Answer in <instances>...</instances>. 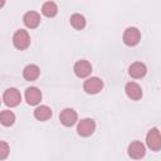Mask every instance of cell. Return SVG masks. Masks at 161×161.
<instances>
[{"mask_svg": "<svg viewBox=\"0 0 161 161\" xmlns=\"http://www.w3.org/2000/svg\"><path fill=\"white\" fill-rule=\"evenodd\" d=\"M39 73H40V69H39L38 65H35V64H28L24 68V70H23V77L26 80L33 82V80H35L39 77Z\"/></svg>", "mask_w": 161, "mask_h": 161, "instance_id": "5bb4252c", "label": "cell"}, {"mask_svg": "<svg viewBox=\"0 0 161 161\" xmlns=\"http://www.w3.org/2000/svg\"><path fill=\"white\" fill-rule=\"evenodd\" d=\"M34 117L39 121H47L52 117V109L48 106H39L34 111Z\"/></svg>", "mask_w": 161, "mask_h": 161, "instance_id": "9a60e30c", "label": "cell"}, {"mask_svg": "<svg viewBox=\"0 0 161 161\" xmlns=\"http://www.w3.org/2000/svg\"><path fill=\"white\" fill-rule=\"evenodd\" d=\"M73 70H74V73L78 78H86L92 72V64L86 59H80V60L75 62V64L73 67Z\"/></svg>", "mask_w": 161, "mask_h": 161, "instance_id": "52a82bcc", "label": "cell"}, {"mask_svg": "<svg viewBox=\"0 0 161 161\" xmlns=\"http://www.w3.org/2000/svg\"><path fill=\"white\" fill-rule=\"evenodd\" d=\"M125 92H126L127 97L133 101H138L142 97V88L136 82H128L125 86Z\"/></svg>", "mask_w": 161, "mask_h": 161, "instance_id": "30bf717a", "label": "cell"}, {"mask_svg": "<svg viewBox=\"0 0 161 161\" xmlns=\"http://www.w3.org/2000/svg\"><path fill=\"white\" fill-rule=\"evenodd\" d=\"M127 152H128V156L133 160H140L145 156L146 153V150H145V146L142 142L140 141H133L128 145V148H127Z\"/></svg>", "mask_w": 161, "mask_h": 161, "instance_id": "ba28073f", "label": "cell"}, {"mask_svg": "<svg viewBox=\"0 0 161 161\" xmlns=\"http://www.w3.org/2000/svg\"><path fill=\"white\" fill-rule=\"evenodd\" d=\"M13 44L16 49L19 50H24L30 45V35L26 30L24 29H19L14 33L13 35Z\"/></svg>", "mask_w": 161, "mask_h": 161, "instance_id": "6da1fadb", "label": "cell"}, {"mask_svg": "<svg viewBox=\"0 0 161 161\" xmlns=\"http://www.w3.org/2000/svg\"><path fill=\"white\" fill-rule=\"evenodd\" d=\"M96 130V122L92 118H83L78 122L77 126V132L82 137H88L91 136Z\"/></svg>", "mask_w": 161, "mask_h": 161, "instance_id": "7a4b0ae2", "label": "cell"}, {"mask_svg": "<svg viewBox=\"0 0 161 161\" xmlns=\"http://www.w3.org/2000/svg\"><path fill=\"white\" fill-rule=\"evenodd\" d=\"M146 143L152 151H158L161 148V137H160L158 128L153 127L148 131V133L146 136Z\"/></svg>", "mask_w": 161, "mask_h": 161, "instance_id": "8992f818", "label": "cell"}, {"mask_svg": "<svg viewBox=\"0 0 161 161\" xmlns=\"http://www.w3.org/2000/svg\"><path fill=\"white\" fill-rule=\"evenodd\" d=\"M15 122V114L9 111V109H5V111H1L0 112V123L5 127H9L11 126L13 123Z\"/></svg>", "mask_w": 161, "mask_h": 161, "instance_id": "e0dca14e", "label": "cell"}, {"mask_svg": "<svg viewBox=\"0 0 161 161\" xmlns=\"http://www.w3.org/2000/svg\"><path fill=\"white\" fill-rule=\"evenodd\" d=\"M146 72H147V68H146V65H145L143 63H141V62H135V63H132V64L130 65V68H128V74H130L132 78H136V79H140V78L145 77Z\"/></svg>", "mask_w": 161, "mask_h": 161, "instance_id": "7c38bea8", "label": "cell"}, {"mask_svg": "<svg viewBox=\"0 0 161 161\" xmlns=\"http://www.w3.org/2000/svg\"><path fill=\"white\" fill-rule=\"evenodd\" d=\"M25 99L28 104L35 106L42 101V92L36 87H29L25 91Z\"/></svg>", "mask_w": 161, "mask_h": 161, "instance_id": "8fae6325", "label": "cell"}, {"mask_svg": "<svg viewBox=\"0 0 161 161\" xmlns=\"http://www.w3.org/2000/svg\"><path fill=\"white\" fill-rule=\"evenodd\" d=\"M102 88H103V82L98 77H91L87 80H84V83H83V89L88 94H96V93L101 92Z\"/></svg>", "mask_w": 161, "mask_h": 161, "instance_id": "5b68a950", "label": "cell"}, {"mask_svg": "<svg viewBox=\"0 0 161 161\" xmlns=\"http://www.w3.org/2000/svg\"><path fill=\"white\" fill-rule=\"evenodd\" d=\"M3 101L8 107H16L21 102V94L16 88H8L4 93Z\"/></svg>", "mask_w": 161, "mask_h": 161, "instance_id": "3957f363", "label": "cell"}, {"mask_svg": "<svg viewBox=\"0 0 161 161\" xmlns=\"http://www.w3.org/2000/svg\"><path fill=\"white\" fill-rule=\"evenodd\" d=\"M69 20H70V25L77 30H82L86 26V18L82 14H73Z\"/></svg>", "mask_w": 161, "mask_h": 161, "instance_id": "ac0fdd59", "label": "cell"}, {"mask_svg": "<svg viewBox=\"0 0 161 161\" xmlns=\"http://www.w3.org/2000/svg\"><path fill=\"white\" fill-rule=\"evenodd\" d=\"M77 112L72 108H64L59 114L60 123L65 127H72L77 122Z\"/></svg>", "mask_w": 161, "mask_h": 161, "instance_id": "9c48e42d", "label": "cell"}, {"mask_svg": "<svg viewBox=\"0 0 161 161\" xmlns=\"http://www.w3.org/2000/svg\"><path fill=\"white\" fill-rule=\"evenodd\" d=\"M40 15L36 13V11H28L25 13V15L23 16V21L25 24V26L30 28V29H34L36 28L39 24H40Z\"/></svg>", "mask_w": 161, "mask_h": 161, "instance_id": "4fadbf2b", "label": "cell"}, {"mask_svg": "<svg viewBox=\"0 0 161 161\" xmlns=\"http://www.w3.org/2000/svg\"><path fill=\"white\" fill-rule=\"evenodd\" d=\"M4 4H5V1H4V0H1V1H0V8H1V6H4Z\"/></svg>", "mask_w": 161, "mask_h": 161, "instance_id": "ffe728a7", "label": "cell"}, {"mask_svg": "<svg viewBox=\"0 0 161 161\" xmlns=\"http://www.w3.org/2000/svg\"><path fill=\"white\" fill-rule=\"evenodd\" d=\"M0 103H1V101H0Z\"/></svg>", "mask_w": 161, "mask_h": 161, "instance_id": "44dd1931", "label": "cell"}, {"mask_svg": "<svg viewBox=\"0 0 161 161\" xmlns=\"http://www.w3.org/2000/svg\"><path fill=\"white\" fill-rule=\"evenodd\" d=\"M10 148L5 141H0V160H5L9 156Z\"/></svg>", "mask_w": 161, "mask_h": 161, "instance_id": "d6986e66", "label": "cell"}, {"mask_svg": "<svg viewBox=\"0 0 161 161\" xmlns=\"http://www.w3.org/2000/svg\"><path fill=\"white\" fill-rule=\"evenodd\" d=\"M122 39H123V43H125L126 45H128V47H135V45L138 44V42H140V39H141V33H140V30H138L137 28L131 26V28H127V29L125 30Z\"/></svg>", "mask_w": 161, "mask_h": 161, "instance_id": "277c9868", "label": "cell"}, {"mask_svg": "<svg viewBox=\"0 0 161 161\" xmlns=\"http://www.w3.org/2000/svg\"><path fill=\"white\" fill-rule=\"evenodd\" d=\"M42 13L47 18H53L58 13V6H57V4L54 1H47L42 6Z\"/></svg>", "mask_w": 161, "mask_h": 161, "instance_id": "2e32d148", "label": "cell"}]
</instances>
